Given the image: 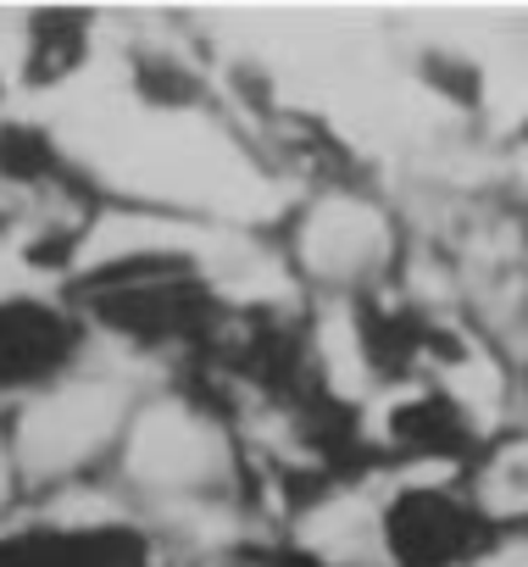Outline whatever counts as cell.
<instances>
[{
  "label": "cell",
  "instance_id": "obj_1",
  "mask_svg": "<svg viewBox=\"0 0 528 567\" xmlns=\"http://www.w3.org/2000/svg\"><path fill=\"white\" fill-rule=\"evenodd\" d=\"M412 256V234L401 212L367 189L362 178H323L312 184L284 228V261L296 284L329 301H367L401 278Z\"/></svg>",
  "mask_w": 528,
  "mask_h": 567
}]
</instances>
